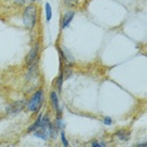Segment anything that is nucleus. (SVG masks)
<instances>
[{
  "label": "nucleus",
  "mask_w": 147,
  "mask_h": 147,
  "mask_svg": "<svg viewBox=\"0 0 147 147\" xmlns=\"http://www.w3.org/2000/svg\"><path fill=\"white\" fill-rule=\"evenodd\" d=\"M38 8L34 3L29 4L23 11V23H24V26L29 30H32L33 28H35V24L38 22Z\"/></svg>",
  "instance_id": "1"
},
{
  "label": "nucleus",
  "mask_w": 147,
  "mask_h": 147,
  "mask_svg": "<svg viewBox=\"0 0 147 147\" xmlns=\"http://www.w3.org/2000/svg\"><path fill=\"white\" fill-rule=\"evenodd\" d=\"M43 101H44V92H43V89L35 91V93L32 96V98L28 101V103H26L28 111L32 112V113L38 112L43 105Z\"/></svg>",
  "instance_id": "2"
},
{
  "label": "nucleus",
  "mask_w": 147,
  "mask_h": 147,
  "mask_svg": "<svg viewBox=\"0 0 147 147\" xmlns=\"http://www.w3.org/2000/svg\"><path fill=\"white\" fill-rule=\"evenodd\" d=\"M58 52H59V61H61V64H63V61L65 62L67 67H72L74 64V58L72 57V54L69 53L68 49H65L64 47H58Z\"/></svg>",
  "instance_id": "3"
},
{
  "label": "nucleus",
  "mask_w": 147,
  "mask_h": 147,
  "mask_svg": "<svg viewBox=\"0 0 147 147\" xmlns=\"http://www.w3.org/2000/svg\"><path fill=\"white\" fill-rule=\"evenodd\" d=\"M39 51H40V43L39 42H35L33 44L30 52L26 54V58H25V63L26 65H30L33 62L38 61V55H39Z\"/></svg>",
  "instance_id": "4"
},
{
  "label": "nucleus",
  "mask_w": 147,
  "mask_h": 147,
  "mask_svg": "<svg viewBox=\"0 0 147 147\" xmlns=\"http://www.w3.org/2000/svg\"><path fill=\"white\" fill-rule=\"evenodd\" d=\"M23 103L22 101H19V102H13V103H10L9 106H6V113L8 115H10V116H15V115H18L19 112L23 109Z\"/></svg>",
  "instance_id": "5"
},
{
  "label": "nucleus",
  "mask_w": 147,
  "mask_h": 147,
  "mask_svg": "<svg viewBox=\"0 0 147 147\" xmlns=\"http://www.w3.org/2000/svg\"><path fill=\"white\" fill-rule=\"evenodd\" d=\"M76 13L74 10H68L65 13L64 15H63L62 18V22H61V29H67L69 25H71V23L73 20V18H74Z\"/></svg>",
  "instance_id": "6"
},
{
  "label": "nucleus",
  "mask_w": 147,
  "mask_h": 147,
  "mask_svg": "<svg viewBox=\"0 0 147 147\" xmlns=\"http://www.w3.org/2000/svg\"><path fill=\"white\" fill-rule=\"evenodd\" d=\"M51 103H52L53 111H55L57 115H62V108L59 106V98H58V92L57 91H53L51 93Z\"/></svg>",
  "instance_id": "7"
},
{
  "label": "nucleus",
  "mask_w": 147,
  "mask_h": 147,
  "mask_svg": "<svg viewBox=\"0 0 147 147\" xmlns=\"http://www.w3.org/2000/svg\"><path fill=\"white\" fill-rule=\"evenodd\" d=\"M113 137H115V138H117V140H119V141H122V142H126V141H129L131 132L125 131V129H121V131H117Z\"/></svg>",
  "instance_id": "8"
},
{
  "label": "nucleus",
  "mask_w": 147,
  "mask_h": 147,
  "mask_svg": "<svg viewBox=\"0 0 147 147\" xmlns=\"http://www.w3.org/2000/svg\"><path fill=\"white\" fill-rule=\"evenodd\" d=\"M42 117H43V115H39V116H38V118H36L35 121L33 122L32 125L28 127V129H26V132H28V133H32L33 131H34V129L38 128L39 125H40V123H42Z\"/></svg>",
  "instance_id": "9"
},
{
  "label": "nucleus",
  "mask_w": 147,
  "mask_h": 147,
  "mask_svg": "<svg viewBox=\"0 0 147 147\" xmlns=\"http://www.w3.org/2000/svg\"><path fill=\"white\" fill-rule=\"evenodd\" d=\"M54 128L57 131H61V129L64 128V121L62 118V115H57V118H55V122H54Z\"/></svg>",
  "instance_id": "10"
},
{
  "label": "nucleus",
  "mask_w": 147,
  "mask_h": 147,
  "mask_svg": "<svg viewBox=\"0 0 147 147\" xmlns=\"http://www.w3.org/2000/svg\"><path fill=\"white\" fill-rule=\"evenodd\" d=\"M52 16H53V11H52V5L49 3H45V19L47 22H51L52 20Z\"/></svg>",
  "instance_id": "11"
},
{
  "label": "nucleus",
  "mask_w": 147,
  "mask_h": 147,
  "mask_svg": "<svg viewBox=\"0 0 147 147\" xmlns=\"http://www.w3.org/2000/svg\"><path fill=\"white\" fill-rule=\"evenodd\" d=\"M63 81H64V78H63V74L61 72V74L58 76V78L55 79V88H57V92L61 93L62 92V86H63Z\"/></svg>",
  "instance_id": "12"
},
{
  "label": "nucleus",
  "mask_w": 147,
  "mask_h": 147,
  "mask_svg": "<svg viewBox=\"0 0 147 147\" xmlns=\"http://www.w3.org/2000/svg\"><path fill=\"white\" fill-rule=\"evenodd\" d=\"M61 140H62L63 146H65V147H68V146H69V142H68V140H67L65 133H64V131H63V129H61Z\"/></svg>",
  "instance_id": "13"
},
{
  "label": "nucleus",
  "mask_w": 147,
  "mask_h": 147,
  "mask_svg": "<svg viewBox=\"0 0 147 147\" xmlns=\"http://www.w3.org/2000/svg\"><path fill=\"white\" fill-rule=\"evenodd\" d=\"M91 146H93V147H105L106 143L105 142H99V141H94V142L91 143Z\"/></svg>",
  "instance_id": "14"
},
{
  "label": "nucleus",
  "mask_w": 147,
  "mask_h": 147,
  "mask_svg": "<svg viewBox=\"0 0 147 147\" xmlns=\"http://www.w3.org/2000/svg\"><path fill=\"white\" fill-rule=\"evenodd\" d=\"M64 3L68 6H74L77 5V3H78V0H64Z\"/></svg>",
  "instance_id": "15"
},
{
  "label": "nucleus",
  "mask_w": 147,
  "mask_h": 147,
  "mask_svg": "<svg viewBox=\"0 0 147 147\" xmlns=\"http://www.w3.org/2000/svg\"><path fill=\"white\" fill-rule=\"evenodd\" d=\"M103 123L107 125V126H111L112 125V118L111 117H105V118H103Z\"/></svg>",
  "instance_id": "16"
},
{
  "label": "nucleus",
  "mask_w": 147,
  "mask_h": 147,
  "mask_svg": "<svg viewBox=\"0 0 147 147\" xmlns=\"http://www.w3.org/2000/svg\"><path fill=\"white\" fill-rule=\"evenodd\" d=\"M25 1H26V0H14V4L20 6V5H24V4H25Z\"/></svg>",
  "instance_id": "17"
},
{
  "label": "nucleus",
  "mask_w": 147,
  "mask_h": 147,
  "mask_svg": "<svg viewBox=\"0 0 147 147\" xmlns=\"http://www.w3.org/2000/svg\"><path fill=\"white\" fill-rule=\"evenodd\" d=\"M137 146H143V147H145L146 143H137Z\"/></svg>",
  "instance_id": "18"
},
{
  "label": "nucleus",
  "mask_w": 147,
  "mask_h": 147,
  "mask_svg": "<svg viewBox=\"0 0 147 147\" xmlns=\"http://www.w3.org/2000/svg\"><path fill=\"white\" fill-rule=\"evenodd\" d=\"M29 1H32V3H35V1H40V0H29Z\"/></svg>",
  "instance_id": "19"
}]
</instances>
